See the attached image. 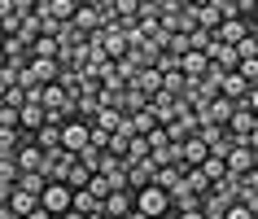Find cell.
<instances>
[{"instance_id":"21","label":"cell","mask_w":258,"mask_h":219,"mask_svg":"<svg viewBox=\"0 0 258 219\" xmlns=\"http://www.w3.org/2000/svg\"><path fill=\"white\" fill-rule=\"evenodd\" d=\"M145 158H149V140H145V136H132V149H127L122 167H136V162H145Z\"/></svg>"},{"instance_id":"7","label":"cell","mask_w":258,"mask_h":219,"mask_svg":"<svg viewBox=\"0 0 258 219\" xmlns=\"http://www.w3.org/2000/svg\"><path fill=\"white\" fill-rule=\"evenodd\" d=\"M223 167H228L232 180H245L249 171H254V149H249V145H232V153L223 158Z\"/></svg>"},{"instance_id":"16","label":"cell","mask_w":258,"mask_h":219,"mask_svg":"<svg viewBox=\"0 0 258 219\" xmlns=\"http://www.w3.org/2000/svg\"><path fill=\"white\" fill-rule=\"evenodd\" d=\"M61 127H66V123H44L40 132H35V145H40L44 153H53V149H61Z\"/></svg>"},{"instance_id":"22","label":"cell","mask_w":258,"mask_h":219,"mask_svg":"<svg viewBox=\"0 0 258 219\" xmlns=\"http://www.w3.org/2000/svg\"><path fill=\"white\" fill-rule=\"evenodd\" d=\"M88 184H92V171H88L83 162H75V167H70V176H66V189L79 193V189H88Z\"/></svg>"},{"instance_id":"18","label":"cell","mask_w":258,"mask_h":219,"mask_svg":"<svg viewBox=\"0 0 258 219\" xmlns=\"http://www.w3.org/2000/svg\"><path fill=\"white\" fill-rule=\"evenodd\" d=\"M132 88H140V92H145V96H149V101H153V96H158V92H162V75H158V70H140V75H136V83H132Z\"/></svg>"},{"instance_id":"6","label":"cell","mask_w":258,"mask_h":219,"mask_svg":"<svg viewBox=\"0 0 258 219\" xmlns=\"http://www.w3.org/2000/svg\"><path fill=\"white\" fill-rule=\"evenodd\" d=\"M254 127H258V119H254V114H249L245 105H236V110H232V119H228V136L236 140V145H245V140L254 136Z\"/></svg>"},{"instance_id":"1","label":"cell","mask_w":258,"mask_h":219,"mask_svg":"<svg viewBox=\"0 0 258 219\" xmlns=\"http://www.w3.org/2000/svg\"><path fill=\"white\" fill-rule=\"evenodd\" d=\"M88 145H92V123H88V119H70V123L61 127V149L79 158Z\"/></svg>"},{"instance_id":"27","label":"cell","mask_w":258,"mask_h":219,"mask_svg":"<svg viewBox=\"0 0 258 219\" xmlns=\"http://www.w3.org/2000/svg\"><path fill=\"white\" fill-rule=\"evenodd\" d=\"M245 110H249V114H254V119H258V83H254V88H249V96H245Z\"/></svg>"},{"instance_id":"34","label":"cell","mask_w":258,"mask_h":219,"mask_svg":"<svg viewBox=\"0 0 258 219\" xmlns=\"http://www.w3.org/2000/svg\"><path fill=\"white\" fill-rule=\"evenodd\" d=\"M162 219H179V215H175V210H166V215H162Z\"/></svg>"},{"instance_id":"14","label":"cell","mask_w":258,"mask_h":219,"mask_svg":"<svg viewBox=\"0 0 258 219\" xmlns=\"http://www.w3.org/2000/svg\"><path fill=\"white\" fill-rule=\"evenodd\" d=\"M27 75H31V83H40V88H48V83H57L61 66H57V62H31V66H27Z\"/></svg>"},{"instance_id":"28","label":"cell","mask_w":258,"mask_h":219,"mask_svg":"<svg viewBox=\"0 0 258 219\" xmlns=\"http://www.w3.org/2000/svg\"><path fill=\"white\" fill-rule=\"evenodd\" d=\"M223 219H254V215H249V210L236 202V206H228V215H223Z\"/></svg>"},{"instance_id":"9","label":"cell","mask_w":258,"mask_h":219,"mask_svg":"<svg viewBox=\"0 0 258 219\" xmlns=\"http://www.w3.org/2000/svg\"><path fill=\"white\" fill-rule=\"evenodd\" d=\"M44 123H48L44 105H22V110H18V132H22V136H35Z\"/></svg>"},{"instance_id":"35","label":"cell","mask_w":258,"mask_h":219,"mask_svg":"<svg viewBox=\"0 0 258 219\" xmlns=\"http://www.w3.org/2000/svg\"><path fill=\"white\" fill-rule=\"evenodd\" d=\"M254 31H258V14H254Z\"/></svg>"},{"instance_id":"11","label":"cell","mask_w":258,"mask_h":219,"mask_svg":"<svg viewBox=\"0 0 258 219\" xmlns=\"http://www.w3.org/2000/svg\"><path fill=\"white\" fill-rule=\"evenodd\" d=\"M219 96L223 101H232V105H245V96H249V83L232 70V75H223V88H219Z\"/></svg>"},{"instance_id":"31","label":"cell","mask_w":258,"mask_h":219,"mask_svg":"<svg viewBox=\"0 0 258 219\" xmlns=\"http://www.w3.org/2000/svg\"><path fill=\"white\" fill-rule=\"evenodd\" d=\"M0 219H18V215H14V210H9V206H0Z\"/></svg>"},{"instance_id":"10","label":"cell","mask_w":258,"mask_h":219,"mask_svg":"<svg viewBox=\"0 0 258 219\" xmlns=\"http://www.w3.org/2000/svg\"><path fill=\"white\" fill-rule=\"evenodd\" d=\"M101 210H105L109 219H127L132 210H136V193H109Z\"/></svg>"},{"instance_id":"20","label":"cell","mask_w":258,"mask_h":219,"mask_svg":"<svg viewBox=\"0 0 258 219\" xmlns=\"http://www.w3.org/2000/svg\"><path fill=\"white\" fill-rule=\"evenodd\" d=\"M127 149H132V132H127V127H118V132L109 136L105 153H114V158H127Z\"/></svg>"},{"instance_id":"30","label":"cell","mask_w":258,"mask_h":219,"mask_svg":"<svg viewBox=\"0 0 258 219\" xmlns=\"http://www.w3.org/2000/svg\"><path fill=\"white\" fill-rule=\"evenodd\" d=\"M245 145H249V149H254V153H258V127H254V136L245 140Z\"/></svg>"},{"instance_id":"12","label":"cell","mask_w":258,"mask_h":219,"mask_svg":"<svg viewBox=\"0 0 258 219\" xmlns=\"http://www.w3.org/2000/svg\"><path fill=\"white\" fill-rule=\"evenodd\" d=\"M9 210H14L18 219H27L40 210V193H27V189H14V197H9Z\"/></svg>"},{"instance_id":"17","label":"cell","mask_w":258,"mask_h":219,"mask_svg":"<svg viewBox=\"0 0 258 219\" xmlns=\"http://www.w3.org/2000/svg\"><path fill=\"white\" fill-rule=\"evenodd\" d=\"M184 171H188V167H158V180H153V184L166 189V193H175L179 184H184Z\"/></svg>"},{"instance_id":"24","label":"cell","mask_w":258,"mask_h":219,"mask_svg":"<svg viewBox=\"0 0 258 219\" xmlns=\"http://www.w3.org/2000/svg\"><path fill=\"white\" fill-rule=\"evenodd\" d=\"M202 171H206V180H210V184H219V180L228 176V167H223V158H206V162H202Z\"/></svg>"},{"instance_id":"25","label":"cell","mask_w":258,"mask_h":219,"mask_svg":"<svg viewBox=\"0 0 258 219\" xmlns=\"http://www.w3.org/2000/svg\"><path fill=\"white\" fill-rule=\"evenodd\" d=\"M18 189H27V193H40V197H44V189H48V180H44L40 171H35V176H22V180H18Z\"/></svg>"},{"instance_id":"26","label":"cell","mask_w":258,"mask_h":219,"mask_svg":"<svg viewBox=\"0 0 258 219\" xmlns=\"http://www.w3.org/2000/svg\"><path fill=\"white\" fill-rule=\"evenodd\" d=\"M0 127H14V132H18V110L0 105Z\"/></svg>"},{"instance_id":"19","label":"cell","mask_w":258,"mask_h":219,"mask_svg":"<svg viewBox=\"0 0 258 219\" xmlns=\"http://www.w3.org/2000/svg\"><path fill=\"white\" fill-rule=\"evenodd\" d=\"M101 206H105V202H101L96 193H88V189H79V193H75V210H79L83 219H88V215H96Z\"/></svg>"},{"instance_id":"36","label":"cell","mask_w":258,"mask_h":219,"mask_svg":"<svg viewBox=\"0 0 258 219\" xmlns=\"http://www.w3.org/2000/svg\"><path fill=\"white\" fill-rule=\"evenodd\" d=\"M254 167H258V153H254Z\"/></svg>"},{"instance_id":"13","label":"cell","mask_w":258,"mask_h":219,"mask_svg":"<svg viewBox=\"0 0 258 219\" xmlns=\"http://www.w3.org/2000/svg\"><path fill=\"white\" fill-rule=\"evenodd\" d=\"M122 127H127L132 136H149V132H158L162 123H158V114H153V110H140V114H132Z\"/></svg>"},{"instance_id":"2","label":"cell","mask_w":258,"mask_h":219,"mask_svg":"<svg viewBox=\"0 0 258 219\" xmlns=\"http://www.w3.org/2000/svg\"><path fill=\"white\" fill-rule=\"evenodd\" d=\"M136 210H140V215H149V219H162L166 210H171V193L158 189V184L140 189V193H136Z\"/></svg>"},{"instance_id":"33","label":"cell","mask_w":258,"mask_h":219,"mask_svg":"<svg viewBox=\"0 0 258 219\" xmlns=\"http://www.w3.org/2000/svg\"><path fill=\"white\" fill-rule=\"evenodd\" d=\"M88 219H109V215H105V210H96V215H88Z\"/></svg>"},{"instance_id":"29","label":"cell","mask_w":258,"mask_h":219,"mask_svg":"<svg viewBox=\"0 0 258 219\" xmlns=\"http://www.w3.org/2000/svg\"><path fill=\"white\" fill-rule=\"evenodd\" d=\"M241 189H249V193H258V167H254V171H249V176L241 180Z\"/></svg>"},{"instance_id":"23","label":"cell","mask_w":258,"mask_h":219,"mask_svg":"<svg viewBox=\"0 0 258 219\" xmlns=\"http://www.w3.org/2000/svg\"><path fill=\"white\" fill-rule=\"evenodd\" d=\"M18 180H22L18 162H14V158H0V184H9V189H18Z\"/></svg>"},{"instance_id":"8","label":"cell","mask_w":258,"mask_h":219,"mask_svg":"<svg viewBox=\"0 0 258 219\" xmlns=\"http://www.w3.org/2000/svg\"><path fill=\"white\" fill-rule=\"evenodd\" d=\"M153 180H158V162H153V158H145V162H136V167H127V184H132V193L149 189Z\"/></svg>"},{"instance_id":"15","label":"cell","mask_w":258,"mask_h":219,"mask_svg":"<svg viewBox=\"0 0 258 219\" xmlns=\"http://www.w3.org/2000/svg\"><path fill=\"white\" fill-rule=\"evenodd\" d=\"M179 149H184V158H179V162H184V167H202L206 158H210V149H206V140H202V136H192V140H184V145H179Z\"/></svg>"},{"instance_id":"3","label":"cell","mask_w":258,"mask_h":219,"mask_svg":"<svg viewBox=\"0 0 258 219\" xmlns=\"http://www.w3.org/2000/svg\"><path fill=\"white\" fill-rule=\"evenodd\" d=\"M79 162L75 153H66V149H53V153H44V167H40V176L48 180V184H66V176H70V167Z\"/></svg>"},{"instance_id":"5","label":"cell","mask_w":258,"mask_h":219,"mask_svg":"<svg viewBox=\"0 0 258 219\" xmlns=\"http://www.w3.org/2000/svg\"><path fill=\"white\" fill-rule=\"evenodd\" d=\"M75 31L79 35H101V0H83L79 9H75Z\"/></svg>"},{"instance_id":"4","label":"cell","mask_w":258,"mask_h":219,"mask_svg":"<svg viewBox=\"0 0 258 219\" xmlns=\"http://www.w3.org/2000/svg\"><path fill=\"white\" fill-rule=\"evenodd\" d=\"M40 206L48 210V215H66V210H75V189H66V184H48L44 189V197H40Z\"/></svg>"},{"instance_id":"32","label":"cell","mask_w":258,"mask_h":219,"mask_svg":"<svg viewBox=\"0 0 258 219\" xmlns=\"http://www.w3.org/2000/svg\"><path fill=\"white\" fill-rule=\"evenodd\" d=\"M179 219H206V215H202V210H188V215H179Z\"/></svg>"}]
</instances>
